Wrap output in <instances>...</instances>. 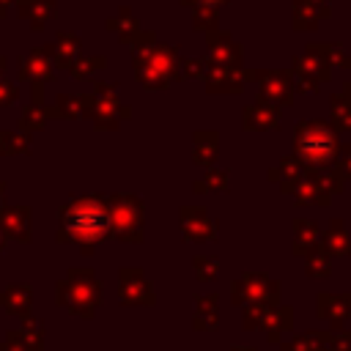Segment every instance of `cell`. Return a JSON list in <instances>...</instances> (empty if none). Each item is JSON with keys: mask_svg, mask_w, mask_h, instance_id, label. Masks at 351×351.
I'll return each instance as SVG.
<instances>
[{"mask_svg": "<svg viewBox=\"0 0 351 351\" xmlns=\"http://www.w3.org/2000/svg\"><path fill=\"white\" fill-rule=\"evenodd\" d=\"M69 228H71V233H77V236H99L101 233V228H104V217H101V211L96 208V206H77L74 211H71V217H69Z\"/></svg>", "mask_w": 351, "mask_h": 351, "instance_id": "obj_1", "label": "cell"}]
</instances>
